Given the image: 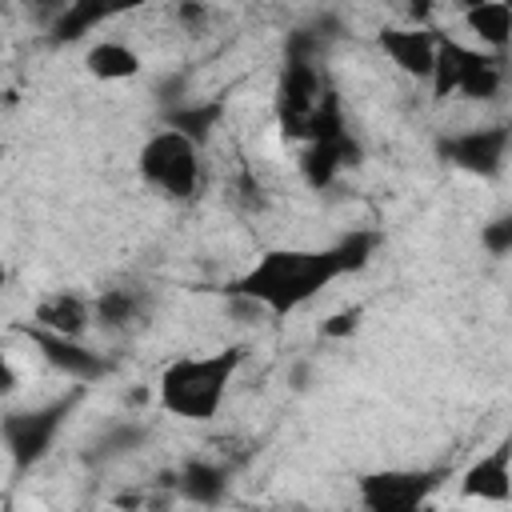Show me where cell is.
<instances>
[{"label": "cell", "instance_id": "cell-10", "mask_svg": "<svg viewBox=\"0 0 512 512\" xmlns=\"http://www.w3.org/2000/svg\"><path fill=\"white\" fill-rule=\"evenodd\" d=\"M380 48H384V56H388L400 72H408V76H416V80H432L436 52H440V36H432V32L420 28V24L384 28V32H380Z\"/></svg>", "mask_w": 512, "mask_h": 512}, {"label": "cell", "instance_id": "cell-17", "mask_svg": "<svg viewBox=\"0 0 512 512\" xmlns=\"http://www.w3.org/2000/svg\"><path fill=\"white\" fill-rule=\"evenodd\" d=\"M224 484H228L224 480V468L220 464H208V460H192L184 468V476H180L184 496L196 500V504H216L224 496Z\"/></svg>", "mask_w": 512, "mask_h": 512}, {"label": "cell", "instance_id": "cell-20", "mask_svg": "<svg viewBox=\"0 0 512 512\" xmlns=\"http://www.w3.org/2000/svg\"><path fill=\"white\" fill-rule=\"evenodd\" d=\"M28 4H36V8H68L72 0H28Z\"/></svg>", "mask_w": 512, "mask_h": 512}, {"label": "cell", "instance_id": "cell-19", "mask_svg": "<svg viewBox=\"0 0 512 512\" xmlns=\"http://www.w3.org/2000/svg\"><path fill=\"white\" fill-rule=\"evenodd\" d=\"M356 324H360V308H344V312L328 316V320L320 324V332H324V336H348V332H356Z\"/></svg>", "mask_w": 512, "mask_h": 512}, {"label": "cell", "instance_id": "cell-15", "mask_svg": "<svg viewBox=\"0 0 512 512\" xmlns=\"http://www.w3.org/2000/svg\"><path fill=\"white\" fill-rule=\"evenodd\" d=\"M144 0H72L64 12H60V36H80L88 32L92 24L100 20H112V16H124L132 8H140Z\"/></svg>", "mask_w": 512, "mask_h": 512}, {"label": "cell", "instance_id": "cell-14", "mask_svg": "<svg viewBox=\"0 0 512 512\" xmlns=\"http://www.w3.org/2000/svg\"><path fill=\"white\" fill-rule=\"evenodd\" d=\"M84 64H88V72H92L96 80H108V84L140 76V52H136L132 44H124V40H96V44L88 48Z\"/></svg>", "mask_w": 512, "mask_h": 512}, {"label": "cell", "instance_id": "cell-4", "mask_svg": "<svg viewBox=\"0 0 512 512\" xmlns=\"http://www.w3.org/2000/svg\"><path fill=\"white\" fill-rule=\"evenodd\" d=\"M432 96H468V100H492L504 84V56L488 48H468L460 40L440 36L436 68H432Z\"/></svg>", "mask_w": 512, "mask_h": 512}, {"label": "cell", "instance_id": "cell-5", "mask_svg": "<svg viewBox=\"0 0 512 512\" xmlns=\"http://www.w3.org/2000/svg\"><path fill=\"white\" fill-rule=\"evenodd\" d=\"M432 488H436V472H424V468H384V472L360 476V484H356L360 504L372 512L420 508L432 496Z\"/></svg>", "mask_w": 512, "mask_h": 512}, {"label": "cell", "instance_id": "cell-12", "mask_svg": "<svg viewBox=\"0 0 512 512\" xmlns=\"http://www.w3.org/2000/svg\"><path fill=\"white\" fill-rule=\"evenodd\" d=\"M28 340L40 348V356H44L52 368H60V372L72 376V380H96V376H104V368H108L100 352L84 348V344L72 340V336H56V332H44V328H28Z\"/></svg>", "mask_w": 512, "mask_h": 512}, {"label": "cell", "instance_id": "cell-21", "mask_svg": "<svg viewBox=\"0 0 512 512\" xmlns=\"http://www.w3.org/2000/svg\"><path fill=\"white\" fill-rule=\"evenodd\" d=\"M508 156H512V152H508Z\"/></svg>", "mask_w": 512, "mask_h": 512}, {"label": "cell", "instance_id": "cell-9", "mask_svg": "<svg viewBox=\"0 0 512 512\" xmlns=\"http://www.w3.org/2000/svg\"><path fill=\"white\" fill-rule=\"evenodd\" d=\"M444 152L452 156V164L492 176V172H500V164L512 152V128H468V132L452 136Z\"/></svg>", "mask_w": 512, "mask_h": 512}, {"label": "cell", "instance_id": "cell-11", "mask_svg": "<svg viewBox=\"0 0 512 512\" xmlns=\"http://www.w3.org/2000/svg\"><path fill=\"white\" fill-rule=\"evenodd\" d=\"M92 324H96V304L76 296V292H48L32 308V328H44V332H56V336L80 340Z\"/></svg>", "mask_w": 512, "mask_h": 512}, {"label": "cell", "instance_id": "cell-2", "mask_svg": "<svg viewBox=\"0 0 512 512\" xmlns=\"http://www.w3.org/2000/svg\"><path fill=\"white\" fill-rule=\"evenodd\" d=\"M244 352L240 348H216L200 356H176L156 376V404L188 424H208L220 404L228 400V388L240 372Z\"/></svg>", "mask_w": 512, "mask_h": 512}, {"label": "cell", "instance_id": "cell-7", "mask_svg": "<svg viewBox=\"0 0 512 512\" xmlns=\"http://www.w3.org/2000/svg\"><path fill=\"white\" fill-rule=\"evenodd\" d=\"M64 420V404H52V408H40V412H16L4 420V448L12 456L16 468L32 464L44 456V448L52 444L56 428Z\"/></svg>", "mask_w": 512, "mask_h": 512}, {"label": "cell", "instance_id": "cell-3", "mask_svg": "<svg viewBox=\"0 0 512 512\" xmlns=\"http://www.w3.org/2000/svg\"><path fill=\"white\" fill-rule=\"evenodd\" d=\"M136 168H140V180H144L152 192H160L164 200L188 204V200L200 196L204 176H208L204 140H200L196 132H188L184 124L160 128V132H152V136L140 144Z\"/></svg>", "mask_w": 512, "mask_h": 512}, {"label": "cell", "instance_id": "cell-16", "mask_svg": "<svg viewBox=\"0 0 512 512\" xmlns=\"http://www.w3.org/2000/svg\"><path fill=\"white\" fill-rule=\"evenodd\" d=\"M92 304H96V324L104 328H128L132 320L144 316V296L136 288H104Z\"/></svg>", "mask_w": 512, "mask_h": 512}, {"label": "cell", "instance_id": "cell-18", "mask_svg": "<svg viewBox=\"0 0 512 512\" xmlns=\"http://www.w3.org/2000/svg\"><path fill=\"white\" fill-rule=\"evenodd\" d=\"M480 240H484V248H488L492 256H508V252H512V212H504L500 220L484 224Z\"/></svg>", "mask_w": 512, "mask_h": 512}, {"label": "cell", "instance_id": "cell-8", "mask_svg": "<svg viewBox=\"0 0 512 512\" xmlns=\"http://www.w3.org/2000/svg\"><path fill=\"white\" fill-rule=\"evenodd\" d=\"M460 492L484 504L512 500V436H504L496 448H488L480 460L468 464V472L460 476Z\"/></svg>", "mask_w": 512, "mask_h": 512}, {"label": "cell", "instance_id": "cell-1", "mask_svg": "<svg viewBox=\"0 0 512 512\" xmlns=\"http://www.w3.org/2000/svg\"><path fill=\"white\" fill-rule=\"evenodd\" d=\"M372 244H376L372 236L356 232L332 248H272L236 280V296H244L248 304H256L268 316L296 312L320 288H328L344 272L360 268L368 260Z\"/></svg>", "mask_w": 512, "mask_h": 512}, {"label": "cell", "instance_id": "cell-6", "mask_svg": "<svg viewBox=\"0 0 512 512\" xmlns=\"http://www.w3.org/2000/svg\"><path fill=\"white\" fill-rule=\"evenodd\" d=\"M332 92L324 88L320 72L308 64V60H288L284 68V80H280V124L288 136H304L312 116L324 108Z\"/></svg>", "mask_w": 512, "mask_h": 512}, {"label": "cell", "instance_id": "cell-13", "mask_svg": "<svg viewBox=\"0 0 512 512\" xmlns=\"http://www.w3.org/2000/svg\"><path fill=\"white\" fill-rule=\"evenodd\" d=\"M468 32L480 40L488 52H504L512 44V0H480L464 8Z\"/></svg>", "mask_w": 512, "mask_h": 512}]
</instances>
